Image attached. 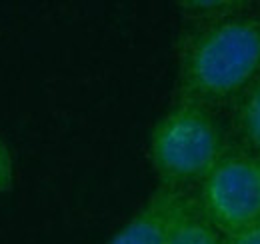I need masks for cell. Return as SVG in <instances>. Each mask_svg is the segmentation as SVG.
Returning a JSON list of instances; mask_svg holds the SVG:
<instances>
[{
  "mask_svg": "<svg viewBox=\"0 0 260 244\" xmlns=\"http://www.w3.org/2000/svg\"><path fill=\"white\" fill-rule=\"evenodd\" d=\"M260 76V10L232 8L200 22L180 54L182 98L198 104L232 100Z\"/></svg>",
  "mask_w": 260,
  "mask_h": 244,
  "instance_id": "cell-1",
  "label": "cell"
},
{
  "mask_svg": "<svg viewBox=\"0 0 260 244\" xmlns=\"http://www.w3.org/2000/svg\"><path fill=\"white\" fill-rule=\"evenodd\" d=\"M224 156V138L208 106L182 98L150 132V160L164 186L202 182Z\"/></svg>",
  "mask_w": 260,
  "mask_h": 244,
  "instance_id": "cell-2",
  "label": "cell"
},
{
  "mask_svg": "<svg viewBox=\"0 0 260 244\" xmlns=\"http://www.w3.org/2000/svg\"><path fill=\"white\" fill-rule=\"evenodd\" d=\"M198 204L222 236L260 222V160L224 152L200 182Z\"/></svg>",
  "mask_w": 260,
  "mask_h": 244,
  "instance_id": "cell-3",
  "label": "cell"
},
{
  "mask_svg": "<svg viewBox=\"0 0 260 244\" xmlns=\"http://www.w3.org/2000/svg\"><path fill=\"white\" fill-rule=\"evenodd\" d=\"M182 194L180 188L162 184L108 244H164L168 224Z\"/></svg>",
  "mask_w": 260,
  "mask_h": 244,
  "instance_id": "cell-4",
  "label": "cell"
},
{
  "mask_svg": "<svg viewBox=\"0 0 260 244\" xmlns=\"http://www.w3.org/2000/svg\"><path fill=\"white\" fill-rule=\"evenodd\" d=\"M164 244H224V236L202 212L198 200L182 194L168 224Z\"/></svg>",
  "mask_w": 260,
  "mask_h": 244,
  "instance_id": "cell-5",
  "label": "cell"
},
{
  "mask_svg": "<svg viewBox=\"0 0 260 244\" xmlns=\"http://www.w3.org/2000/svg\"><path fill=\"white\" fill-rule=\"evenodd\" d=\"M238 126L248 146L260 152V76L240 98Z\"/></svg>",
  "mask_w": 260,
  "mask_h": 244,
  "instance_id": "cell-6",
  "label": "cell"
},
{
  "mask_svg": "<svg viewBox=\"0 0 260 244\" xmlns=\"http://www.w3.org/2000/svg\"><path fill=\"white\" fill-rule=\"evenodd\" d=\"M14 184V164L6 142L0 138V192L10 190Z\"/></svg>",
  "mask_w": 260,
  "mask_h": 244,
  "instance_id": "cell-7",
  "label": "cell"
},
{
  "mask_svg": "<svg viewBox=\"0 0 260 244\" xmlns=\"http://www.w3.org/2000/svg\"><path fill=\"white\" fill-rule=\"evenodd\" d=\"M224 244H260V222L242 232L224 236Z\"/></svg>",
  "mask_w": 260,
  "mask_h": 244,
  "instance_id": "cell-8",
  "label": "cell"
}]
</instances>
